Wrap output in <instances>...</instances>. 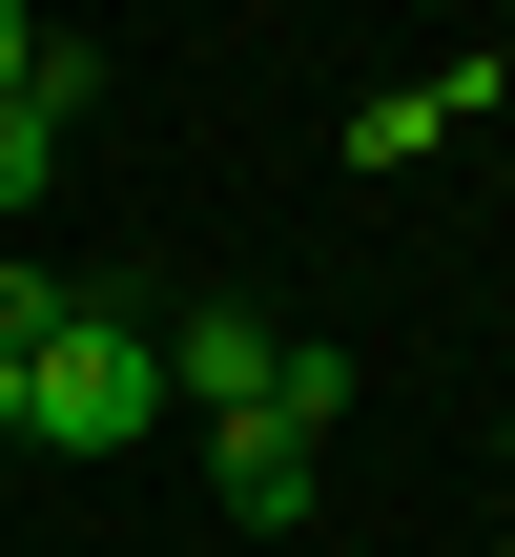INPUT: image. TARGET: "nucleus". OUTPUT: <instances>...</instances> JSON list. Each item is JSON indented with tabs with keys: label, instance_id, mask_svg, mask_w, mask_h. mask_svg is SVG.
Wrapping results in <instances>:
<instances>
[{
	"label": "nucleus",
	"instance_id": "1",
	"mask_svg": "<svg viewBox=\"0 0 515 557\" xmlns=\"http://www.w3.org/2000/svg\"><path fill=\"white\" fill-rule=\"evenodd\" d=\"M145 434H165V331H145L124 289H83L62 351L21 372V455H145Z\"/></svg>",
	"mask_w": 515,
	"mask_h": 557
},
{
	"label": "nucleus",
	"instance_id": "2",
	"mask_svg": "<svg viewBox=\"0 0 515 557\" xmlns=\"http://www.w3.org/2000/svg\"><path fill=\"white\" fill-rule=\"evenodd\" d=\"M268 351H289L268 310H186V331H165V413H206V434L268 413Z\"/></svg>",
	"mask_w": 515,
	"mask_h": 557
},
{
	"label": "nucleus",
	"instance_id": "3",
	"mask_svg": "<svg viewBox=\"0 0 515 557\" xmlns=\"http://www.w3.org/2000/svg\"><path fill=\"white\" fill-rule=\"evenodd\" d=\"M206 475H227V517H248V537H310V517H330V455H310V434H268V413H227V434H206Z\"/></svg>",
	"mask_w": 515,
	"mask_h": 557
},
{
	"label": "nucleus",
	"instance_id": "4",
	"mask_svg": "<svg viewBox=\"0 0 515 557\" xmlns=\"http://www.w3.org/2000/svg\"><path fill=\"white\" fill-rule=\"evenodd\" d=\"M0 103H41V124H83V103H103V62H83L62 21H21V0H0Z\"/></svg>",
	"mask_w": 515,
	"mask_h": 557
},
{
	"label": "nucleus",
	"instance_id": "5",
	"mask_svg": "<svg viewBox=\"0 0 515 557\" xmlns=\"http://www.w3.org/2000/svg\"><path fill=\"white\" fill-rule=\"evenodd\" d=\"M330 413H351V351H310V331H289V351H268V434H310V455H330Z\"/></svg>",
	"mask_w": 515,
	"mask_h": 557
},
{
	"label": "nucleus",
	"instance_id": "6",
	"mask_svg": "<svg viewBox=\"0 0 515 557\" xmlns=\"http://www.w3.org/2000/svg\"><path fill=\"white\" fill-rule=\"evenodd\" d=\"M62 310H83V289H62L41 248H0V372H41V351H62Z\"/></svg>",
	"mask_w": 515,
	"mask_h": 557
},
{
	"label": "nucleus",
	"instance_id": "7",
	"mask_svg": "<svg viewBox=\"0 0 515 557\" xmlns=\"http://www.w3.org/2000/svg\"><path fill=\"white\" fill-rule=\"evenodd\" d=\"M41 186H62V124H41V103H0V227H41Z\"/></svg>",
	"mask_w": 515,
	"mask_h": 557
},
{
	"label": "nucleus",
	"instance_id": "8",
	"mask_svg": "<svg viewBox=\"0 0 515 557\" xmlns=\"http://www.w3.org/2000/svg\"><path fill=\"white\" fill-rule=\"evenodd\" d=\"M0 455H21V372H0Z\"/></svg>",
	"mask_w": 515,
	"mask_h": 557
}]
</instances>
